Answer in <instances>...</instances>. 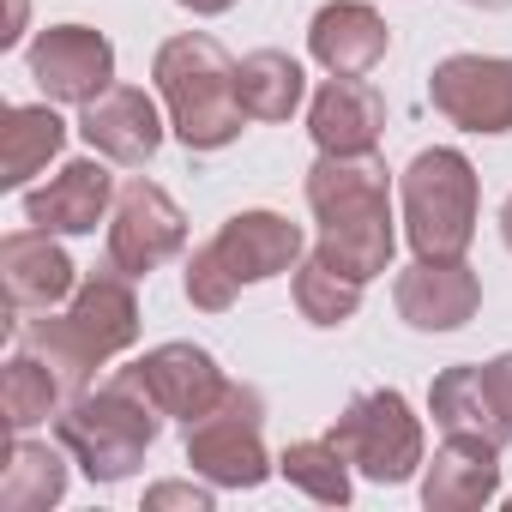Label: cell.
<instances>
[{
	"label": "cell",
	"mask_w": 512,
	"mask_h": 512,
	"mask_svg": "<svg viewBox=\"0 0 512 512\" xmlns=\"http://www.w3.org/2000/svg\"><path fill=\"white\" fill-rule=\"evenodd\" d=\"M308 211L320 223L314 253L326 266L350 272L356 284H374L392 272L398 229H392V181L374 157H314L308 169Z\"/></svg>",
	"instance_id": "cell-1"
},
{
	"label": "cell",
	"mask_w": 512,
	"mask_h": 512,
	"mask_svg": "<svg viewBox=\"0 0 512 512\" xmlns=\"http://www.w3.org/2000/svg\"><path fill=\"white\" fill-rule=\"evenodd\" d=\"M235 67L241 61H229V49L205 31H181L157 49L151 79H157L169 127L187 151H223V145L241 139L247 109H241V91H235Z\"/></svg>",
	"instance_id": "cell-2"
},
{
	"label": "cell",
	"mask_w": 512,
	"mask_h": 512,
	"mask_svg": "<svg viewBox=\"0 0 512 512\" xmlns=\"http://www.w3.org/2000/svg\"><path fill=\"white\" fill-rule=\"evenodd\" d=\"M157 434H163V410H157L121 368H115L97 392L67 398V410L55 416V440L73 452V464H79L97 488L127 482V476L145 464V452H151Z\"/></svg>",
	"instance_id": "cell-3"
},
{
	"label": "cell",
	"mask_w": 512,
	"mask_h": 512,
	"mask_svg": "<svg viewBox=\"0 0 512 512\" xmlns=\"http://www.w3.org/2000/svg\"><path fill=\"white\" fill-rule=\"evenodd\" d=\"M302 223H290L284 211H235L223 217V229L187 253V302L199 314H223L235 302L241 284H266L302 266Z\"/></svg>",
	"instance_id": "cell-4"
},
{
	"label": "cell",
	"mask_w": 512,
	"mask_h": 512,
	"mask_svg": "<svg viewBox=\"0 0 512 512\" xmlns=\"http://www.w3.org/2000/svg\"><path fill=\"white\" fill-rule=\"evenodd\" d=\"M398 205H404V241L416 247V260H464L476 241L482 181L458 145H434L404 163Z\"/></svg>",
	"instance_id": "cell-5"
},
{
	"label": "cell",
	"mask_w": 512,
	"mask_h": 512,
	"mask_svg": "<svg viewBox=\"0 0 512 512\" xmlns=\"http://www.w3.org/2000/svg\"><path fill=\"white\" fill-rule=\"evenodd\" d=\"M332 440L344 446V458L380 482V488H398L410 476H422L428 464V434H422V416L410 410L404 392L380 386V392H362L344 404V416L332 422Z\"/></svg>",
	"instance_id": "cell-6"
},
{
	"label": "cell",
	"mask_w": 512,
	"mask_h": 512,
	"mask_svg": "<svg viewBox=\"0 0 512 512\" xmlns=\"http://www.w3.org/2000/svg\"><path fill=\"white\" fill-rule=\"evenodd\" d=\"M260 428H266V398L253 392V386L229 380L223 404L187 428V464H193V476L211 482V488H260L278 470Z\"/></svg>",
	"instance_id": "cell-7"
},
{
	"label": "cell",
	"mask_w": 512,
	"mask_h": 512,
	"mask_svg": "<svg viewBox=\"0 0 512 512\" xmlns=\"http://www.w3.org/2000/svg\"><path fill=\"white\" fill-rule=\"evenodd\" d=\"M181 247H187L181 205L157 181L133 175L115 193V211H109V266H121L127 278H151L163 260H175Z\"/></svg>",
	"instance_id": "cell-8"
},
{
	"label": "cell",
	"mask_w": 512,
	"mask_h": 512,
	"mask_svg": "<svg viewBox=\"0 0 512 512\" xmlns=\"http://www.w3.org/2000/svg\"><path fill=\"white\" fill-rule=\"evenodd\" d=\"M428 103L464 133H512V55H446L428 73Z\"/></svg>",
	"instance_id": "cell-9"
},
{
	"label": "cell",
	"mask_w": 512,
	"mask_h": 512,
	"mask_svg": "<svg viewBox=\"0 0 512 512\" xmlns=\"http://www.w3.org/2000/svg\"><path fill=\"white\" fill-rule=\"evenodd\" d=\"M31 61V79L49 103H97L109 85H115V43L91 25H49L37 31V43L25 49Z\"/></svg>",
	"instance_id": "cell-10"
},
{
	"label": "cell",
	"mask_w": 512,
	"mask_h": 512,
	"mask_svg": "<svg viewBox=\"0 0 512 512\" xmlns=\"http://www.w3.org/2000/svg\"><path fill=\"white\" fill-rule=\"evenodd\" d=\"M163 416H175L181 428H193L199 416H211L217 404H223V392H229V374L217 368V356L211 350H199V344H157V350H145L133 368H121Z\"/></svg>",
	"instance_id": "cell-11"
},
{
	"label": "cell",
	"mask_w": 512,
	"mask_h": 512,
	"mask_svg": "<svg viewBox=\"0 0 512 512\" xmlns=\"http://www.w3.org/2000/svg\"><path fill=\"white\" fill-rule=\"evenodd\" d=\"M109 211H115V175H109V157L97 151L61 163L43 187L25 193V223L49 235H91Z\"/></svg>",
	"instance_id": "cell-12"
},
{
	"label": "cell",
	"mask_w": 512,
	"mask_h": 512,
	"mask_svg": "<svg viewBox=\"0 0 512 512\" xmlns=\"http://www.w3.org/2000/svg\"><path fill=\"white\" fill-rule=\"evenodd\" d=\"M392 302L410 332H458L482 308V278L464 260H416L398 272Z\"/></svg>",
	"instance_id": "cell-13"
},
{
	"label": "cell",
	"mask_w": 512,
	"mask_h": 512,
	"mask_svg": "<svg viewBox=\"0 0 512 512\" xmlns=\"http://www.w3.org/2000/svg\"><path fill=\"white\" fill-rule=\"evenodd\" d=\"M0 284H7L13 314H49L55 302H67L79 290V272L67 260V247L31 223V229H13L0 241Z\"/></svg>",
	"instance_id": "cell-14"
},
{
	"label": "cell",
	"mask_w": 512,
	"mask_h": 512,
	"mask_svg": "<svg viewBox=\"0 0 512 512\" xmlns=\"http://www.w3.org/2000/svg\"><path fill=\"white\" fill-rule=\"evenodd\" d=\"M79 139L121 169H145L163 145V115L139 85H109L97 103L79 109Z\"/></svg>",
	"instance_id": "cell-15"
},
{
	"label": "cell",
	"mask_w": 512,
	"mask_h": 512,
	"mask_svg": "<svg viewBox=\"0 0 512 512\" xmlns=\"http://www.w3.org/2000/svg\"><path fill=\"white\" fill-rule=\"evenodd\" d=\"M308 133L326 157H374L386 139V97L368 79H326L308 103Z\"/></svg>",
	"instance_id": "cell-16"
},
{
	"label": "cell",
	"mask_w": 512,
	"mask_h": 512,
	"mask_svg": "<svg viewBox=\"0 0 512 512\" xmlns=\"http://www.w3.org/2000/svg\"><path fill=\"white\" fill-rule=\"evenodd\" d=\"M386 49H392V31L368 0H326L308 25V55L338 79H368L386 61Z\"/></svg>",
	"instance_id": "cell-17"
},
{
	"label": "cell",
	"mask_w": 512,
	"mask_h": 512,
	"mask_svg": "<svg viewBox=\"0 0 512 512\" xmlns=\"http://www.w3.org/2000/svg\"><path fill=\"white\" fill-rule=\"evenodd\" d=\"M500 494V446L446 434V446L422 464V506L428 512H476Z\"/></svg>",
	"instance_id": "cell-18"
},
{
	"label": "cell",
	"mask_w": 512,
	"mask_h": 512,
	"mask_svg": "<svg viewBox=\"0 0 512 512\" xmlns=\"http://www.w3.org/2000/svg\"><path fill=\"white\" fill-rule=\"evenodd\" d=\"M67 320L79 326V338H85L103 362H115L121 350L139 344V296H133V278H127L121 266L91 272V278L73 290Z\"/></svg>",
	"instance_id": "cell-19"
},
{
	"label": "cell",
	"mask_w": 512,
	"mask_h": 512,
	"mask_svg": "<svg viewBox=\"0 0 512 512\" xmlns=\"http://www.w3.org/2000/svg\"><path fill=\"white\" fill-rule=\"evenodd\" d=\"M67 145V121L55 115V103H13L0 115V187L19 193L31 187L37 169H49Z\"/></svg>",
	"instance_id": "cell-20"
},
{
	"label": "cell",
	"mask_w": 512,
	"mask_h": 512,
	"mask_svg": "<svg viewBox=\"0 0 512 512\" xmlns=\"http://www.w3.org/2000/svg\"><path fill=\"white\" fill-rule=\"evenodd\" d=\"M428 416L440 434H464V440H494L506 446V422L494 416V398H488V380L476 362H452L446 374H434L428 386Z\"/></svg>",
	"instance_id": "cell-21"
},
{
	"label": "cell",
	"mask_w": 512,
	"mask_h": 512,
	"mask_svg": "<svg viewBox=\"0 0 512 512\" xmlns=\"http://www.w3.org/2000/svg\"><path fill=\"white\" fill-rule=\"evenodd\" d=\"M13 350H25V356H37L55 380H61V392L67 398H79V392H91V380H97V368H103V356L79 338V326L67 320V314H43V320H19L13 326Z\"/></svg>",
	"instance_id": "cell-22"
},
{
	"label": "cell",
	"mask_w": 512,
	"mask_h": 512,
	"mask_svg": "<svg viewBox=\"0 0 512 512\" xmlns=\"http://www.w3.org/2000/svg\"><path fill=\"white\" fill-rule=\"evenodd\" d=\"M235 91H241L247 121H290L302 109V97H308V73L284 49H253L235 67Z\"/></svg>",
	"instance_id": "cell-23"
},
{
	"label": "cell",
	"mask_w": 512,
	"mask_h": 512,
	"mask_svg": "<svg viewBox=\"0 0 512 512\" xmlns=\"http://www.w3.org/2000/svg\"><path fill=\"white\" fill-rule=\"evenodd\" d=\"M67 446L55 452L49 440H31V434H19L13 440V458H7V476H0V506L7 512H49V506H61V494H67Z\"/></svg>",
	"instance_id": "cell-24"
},
{
	"label": "cell",
	"mask_w": 512,
	"mask_h": 512,
	"mask_svg": "<svg viewBox=\"0 0 512 512\" xmlns=\"http://www.w3.org/2000/svg\"><path fill=\"white\" fill-rule=\"evenodd\" d=\"M290 296H296V314H302L308 326H320V332H332V326H350V320H356V308H362V284H356L350 272L326 266L320 253H308V260L296 266V278H290Z\"/></svg>",
	"instance_id": "cell-25"
},
{
	"label": "cell",
	"mask_w": 512,
	"mask_h": 512,
	"mask_svg": "<svg viewBox=\"0 0 512 512\" xmlns=\"http://www.w3.org/2000/svg\"><path fill=\"white\" fill-rule=\"evenodd\" d=\"M350 458L344 446L326 434V440H290L278 452V476H290V488H302L308 500L320 506H350Z\"/></svg>",
	"instance_id": "cell-26"
},
{
	"label": "cell",
	"mask_w": 512,
	"mask_h": 512,
	"mask_svg": "<svg viewBox=\"0 0 512 512\" xmlns=\"http://www.w3.org/2000/svg\"><path fill=\"white\" fill-rule=\"evenodd\" d=\"M0 404H7V428H13V434H31L37 422H49V416L67 410V392H61V380H55L37 356L13 350L7 374H0Z\"/></svg>",
	"instance_id": "cell-27"
},
{
	"label": "cell",
	"mask_w": 512,
	"mask_h": 512,
	"mask_svg": "<svg viewBox=\"0 0 512 512\" xmlns=\"http://www.w3.org/2000/svg\"><path fill=\"white\" fill-rule=\"evenodd\" d=\"M163 506H187V512H211V482H157L145 488V512H163Z\"/></svg>",
	"instance_id": "cell-28"
},
{
	"label": "cell",
	"mask_w": 512,
	"mask_h": 512,
	"mask_svg": "<svg viewBox=\"0 0 512 512\" xmlns=\"http://www.w3.org/2000/svg\"><path fill=\"white\" fill-rule=\"evenodd\" d=\"M482 380H488L494 416H500V422H506V434H512V350H506V356H494V362H482Z\"/></svg>",
	"instance_id": "cell-29"
},
{
	"label": "cell",
	"mask_w": 512,
	"mask_h": 512,
	"mask_svg": "<svg viewBox=\"0 0 512 512\" xmlns=\"http://www.w3.org/2000/svg\"><path fill=\"white\" fill-rule=\"evenodd\" d=\"M175 7H187V13H199V19H217V13L235 7V0H175Z\"/></svg>",
	"instance_id": "cell-30"
},
{
	"label": "cell",
	"mask_w": 512,
	"mask_h": 512,
	"mask_svg": "<svg viewBox=\"0 0 512 512\" xmlns=\"http://www.w3.org/2000/svg\"><path fill=\"white\" fill-rule=\"evenodd\" d=\"M19 25H25V0H13V31H0V43H7V49L19 43Z\"/></svg>",
	"instance_id": "cell-31"
},
{
	"label": "cell",
	"mask_w": 512,
	"mask_h": 512,
	"mask_svg": "<svg viewBox=\"0 0 512 512\" xmlns=\"http://www.w3.org/2000/svg\"><path fill=\"white\" fill-rule=\"evenodd\" d=\"M500 241H506V247H512V199H506V205H500Z\"/></svg>",
	"instance_id": "cell-32"
},
{
	"label": "cell",
	"mask_w": 512,
	"mask_h": 512,
	"mask_svg": "<svg viewBox=\"0 0 512 512\" xmlns=\"http://www.w3.org/2000/svg\"><path fill=\"white\" fill-rule=\"evenodd\" d=\"M464 7H482V13H506L512 0H464Z\"/></svg>",
	"instance_id": "cell-33"
},
{
	"label": "cell",
	"mask_w": 512,
	"mask_h": 512,
	"mask_svg": "<svg viewBox=\"0 0 512 512\" xmlns=\"http://www.w3.org/2000/svg\"><path fill=\"white\" fill-rule=\"evenodd\" d=\"M506 506H512V500H506Z\"/></svg>",
	"instance_id": "cell-34"
}]
</instances>
